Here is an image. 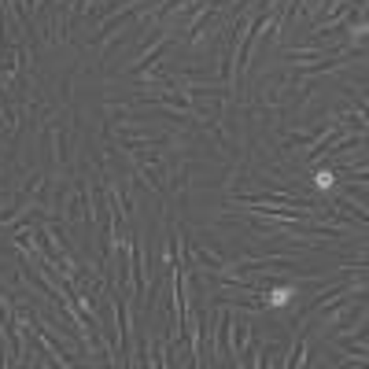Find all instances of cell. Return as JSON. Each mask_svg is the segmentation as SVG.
Returning <instances> with one entry per match:
<instances>
[{"instance_id":"6da1fadb","label":"cell","mask_w":369,"mask_h":369,"mask_svg":"<svg viewBox=\"0 0 369 369\" xmlns=\"http://www.w3.org/2000/svg\"><path fill=\"white\" fill-rule=\"evenodd\" d=\"M130 277H133V299H137V307H144V251H140V244L130 236Z\"/></svg>"},{"instance_id":"7a4b0ae2","label":"cell","mask_w":369,"mask_h":369,"mask_svg":"<svg viewBox=\"0 0 369 369\" xmlns=\"http://www.w3.org/2000/svg\"><path fill=\"white\" fill-rule=\"evenodd\" d=\"M170 44H174V37H159L152 52H144V59L130 67V78H144L148 71H155V67H159V59H163V56L170 52Z\"/></svg>"}]
</instances>
